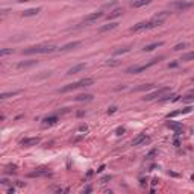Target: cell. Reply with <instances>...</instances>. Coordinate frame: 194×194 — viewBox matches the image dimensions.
I'll use <instances>...</instances> for the list:
<instances>
[{
  "label": "cell",
  "mask_w": 194,
  "mask_h": 194,
  "mask_svg": "<svg viewBox=\"0 0 194 194\" xmlns=\"http://www.w3.org/2000/svg\"><path fill=\"white\" fill-rule=\"evenodd\" d=\"M81 46V43L79 41H73V43H68V44H65V46H62L59 50L61 52H70V50H75L76 47H79Z\"/></svg>",
  "instance_id": "cell-12"
},
{
  "label": "cell",
  "mask_w": 194,
  "mask_h": 194,
  "mask_svg": "<svg viewBox=\"0 0 194 194\" xmlns=\"http://www.w3.org/2000/svg\"><path fill=\"white\" fill-rule=\"evenodd\" d=\"M191 81H193V82H194V78H193V79H191Z\"/></svg>",
  "instance_id": "cell-45"
},
{
  "label": "cell",
  "mask_w": 194,
  "mask_h": 194,
  "mask_svg": "<svg viewBox=\"0 0 194 194\" xmlns=\"http://www.w3.org/2000/svg\"><path fill=\"white\" fill-rule=\"evenodd\" d=\"M115 111H117V106H111V108L108 109V114H114Z\"/></svg>",
  "instance_id": "cell-35"
},
{
  "label": "cell",
  "mask_w": 194,
  "mask_h": 194,
  "mask_svg": "<svg viewBox=\"0 0 194 194\" xmlns=\"http://www.w3.org/2000/svg\"><path fill=\"white\" fill-rule=\"evenodd\" d=\"M20 3H24V2H31V0H18Z\"/></svg>",
  "instance_id": "cell-44"
},
{
  "label": "cell",
  "mask_w": 194,
  "mask_h": 194,
  "mask_svg": "<svg viewBox=\"0 0 194 194\" xmlns=\"http://www.w3.org/2000/svg\"><path fill=\"white\" fill-rule=\"evenodd\" d=\"M193 111V106H185L184 109H179V111H173V112H170L167 117L168 118H172V117H176V115H181V114H188Z\"/></svg>",
  "instance_id": "cell-15"
},
{
  "label": "cell",
  "mask_w": 194,
  "mask_h": 194,
  "mask_svg": "<svg viewBox=\"0 0 194 194\" xmlns=\"http://www.w3.org/2000/svg\"><path fill=\"white\" fill-rule=\"evenodd\" d=\"M85 67H87L85 64H78V65H75V67H71V68L67 71V76H73V75H76V73L85 70Z\"/></svg>",
  "instance_id": "cell-14"
},
{
  "label": "cell",
  "mask_w": 194,
  "mask_h": 194,
  "mask_svg": "<svg viewBox=\"0 0 194 194\" xmlns=\"http://www.w3.org/2000/svg\"><path fill=\"white\" fill-rule=\"evenodd\" d=\"M187 46H188L187 43H179V44H176V46L173 47V50H175V52H179V50H182V48H187Z\"/></svg>",
  "instance_id": "cell-28"
},
{
  "label": "cell",
  "mask_w": 194,
  "mask_h": 194,
  "mask_svg": "<svg viewBox=\"0 0 194 194\" xmlns=\"http://www.w3.org/2000/svg\"><path fill=\"white\" fill-rule=\"evenodd\" d=\"M168 15H170V12H168V11H162V12L156 14L155 17H156V18H162V20H165V18H167Z\"/></svg>",
  "instance_id": "cell-30"
},
{
  "label": "cell",
  "mask_w": 194,
  "mask_h": 194,
  "mask_svg": "<svg viewBox=\"0 0 194 194\" xmlns=\"http://www.w3.org/2000/svg\"><path fill=\"white\" fill-rule=\"evenodd\" d=\"M93 84H94V79H91V78H84V79H81V81H78V82H73V84H68V85L62 87V88L59 90V93H68V91L78 90V88H82V87H90V85H93Z\"/></svg>",
  "instance_id": "cell-2"
},
{
  "label": "cell",
  "mask_w": 194,
  "mask_h": 194,
  "mask_svg": "<svg viewBox=\"0 0 194 194\" xmlns=\"http://www.w3.org/2000/svg\"><path fill=\"white\" fill-rule=\"evenodd\" d=\"M191 59H194V52L185 53V55H182V58H181V61H191Z\"/></svg>",
  "instance_id": "cell-27"
},
{
  "label": "cell",
  "mask_w": 194,
  "mask_h": 194,
  "mask_svg": "<svg viewBox=\"0 0 194 194\" xmlns=\"http://www.w3.org/2000/svg\"><path fill=\"white\" fill-rule=\"evenodd\" d=\"M175 146H176V147H179V146H181V141L178 140V137H176V140H175Z\"/></svg>",
  "instance_id": "cell-40"
},
{
  "label": "cell",
  "mask_w": 194,
  "mask_h": 194,
  "mask_svg": "<svg viewBox=\"0 0 194 194\" xmlns=\"http://www.w3.org/2000/svg\"><path fill=\"white\" fill-rule=\"evenodd\" d=\"M102 17H103V12H102V11L93 12V14H90V15H87V17L84 18L82 24H90V23H94V21H97V20L102 18Z\"/></svg>",
  "instance_id": "cell-8"
},
{
  "label": "cell",
  "mask_w": 194,
  "mask_h": 194,
  "mask_svg": "<svg viewBox=\"0 0 194 194\" xmlns=\"http://www.w3.org/2000/svg\"><path fill=\"white\" fill-rule=\"evenodd\" d=\"M20 94V91H12V93H3L2 96H0V99L2 100H5V99H8V97H14V96H18Z\"/></svg>",
  "instance_id": "cell-24"
},
{
  "label": "cell",
  "mask_w": 194,
  "mask_h": 194,
  "mask_svg": "<svg viewBox=\"0 0 194 194\" xmlns=\"http://www.w3.org/2000/svg\"><path fill=\"white\" fill-rule=\"evenodd\" d=\"M111 179H112V176H109V175H108V176L102 178V181H100V182H102V184H106V182H108V181H111Z\"/></svg>",
  "instance_id": "cell-33"
},
{
  "label": "cell",
  "mask_w": 194,
  "mask_h": 194,
  "mask_svg": "<svg viewBox=\"0 0 194 194\" xmlns=\"http://www.w3.org/2000/svg\"><path fill=\"white\" fill-rule=\"evenodd\" d=\"M11 53H14L12 48H2V50H0V56H6V55H11Z\"/></svg>",
  "instance_id": "cell-29"
},
{
  "label": "cell",
  "mask_w": 194,
  "mask_h": 194,
  "mask_svg": "<svg viewBox=\"0 0 194 194\" xmlns=\"http://www.w3.org/2000/svg\"><path fill=\"white\" fill-rule=\"evenodd\" d=\"M0 184H2V185H8L9 181H8V179H2V181H0Z\"/></svg>",
  "instance_id": "cell-38"
},
{
  "label": "cell",
  "mask_w": 194,
  "mask_h": 194,
  "mask_svg": "<svg viewBox=\"0 0 194 194\" xmlns=\"http://www.w3.org/2000/svg\"><path fill=\"white\" fill-rule=\"evenodd\" d=\"M150 88H153V84H147V85H141V87L135 88L134 91H147V90H150Z\"/></svg>",
  "instance_id": "cell-25"
},
{
  "label": "cell",
  "mask_w": 194,
  "mask_h": 194,
  "mask_svg": "<svg viewBox=\"0 0 194 194\" xmlns=\"http://www.w3.org/2000/svg\"><path fill=\"white\" fill-rule=\"evenodd\" d=\"M121 14H123V8H117V9H114L112 12H109V14L106 15V18H108V20H112V18L120 17Z\"/></svg>",
  "instance_id": "cell-21"
},
{
  "label": "cell",
  "mask_w": 194,
  "mask_h": 194,
  "mask_svg": "<svg viewBox=\"0 0 194 194\" xmlns=\"http://www.w3.org/2000/svg\"><path fill=\"white\" fill-rule=\"evenodd\" d=\"M38 12H41V8H31V9L23 11L21 15H23V17H32V15H37Z\"/></svg>",
  "instance_id": "cell-17"
},
{
  "label": "cell",
  "mask_w": 194,
  "mask_h": 194,
  "mask_svg": "<svg viewBox=\"0 0 194 194\" xmlns=\"http://www.w3.org/2000/svg\"><path fill=\"white\" fill-rule=\"evenodd\" d=\"M14 193H15V188H14V187H11V188L8 190V194H14Z\"/></svg>",
  "instance_id": "cell-39"
},
{
  "label": "cell",
  "mask_w": 194,
  "mask_h": 194,
  "mask_svg": "<svg viewBox=\"0 0 194 194\" xmlns=\"http://www.w3.org/2000/svg\"><path fill=\"white\" fill-rule=\"evenodd\" d=\"M37 62L38 61H35V59H29V61H23V62H18V65H17V68H31V67H34V65H37Z\"/></svg>",
  "instance_id": "cell-16"
},
{
  "label": "cell",
  "mask_w": 194,
  "mask_h": 194,
  "mask_svg": "<svg viewBox=\"0 0 194 194\" xmlns=\"http://www.w3.org/2000/svg\"><path fill=\"white\" fill-rule=\"evenodd\" d=\"M150 2H152V0H135V2L132 3V8H141V6L149 5Z\"/></svg>",
  "instance_id": "cell-23"
},
{
  "label": "cell",
  "mask_w": 194,
  "mask_h": 194,
  "mask_svg": "<svg viewBox=\"0 0 194 194\" xmlns=\"http://www.w3.org/2000/svg\"><path fill=\"white\" fill-rule=\"evenodd\" d=\"M58 123V115H50V117H46L44 120H43V126H53V125H56Z\"/></svg>",
  "instance_id": "cell-13"
},
{
  "label": "cell",
  "mask_w": 194,
  "mask_h": 194,
  "mask_svg": "<svg viewBox=\"0 0 194 194\" xmlns=\"http://www.w3.org/2000/svg\"><path fill=\"white\" fill-rule=\"evenodd\" d=\"M76 102H91L93 100V94H79L75 97Z\"/></svg>",
  "instance_id": "cell-18"
},
{
  "label": "cell",
  "mask_w": 194,
  "mask_h": 194,
  "mask_svg": "<svg viewBox=\"0 0 194 194\" xmlns=\"http://www.w3.org/2000/svg\"><path fill=\"white\" fill-rule=\"evenodd\" d=\"M144 29H150L149 21H141V23L135 24L134 28H131V32H140V31H144Z\"/></svg>",
  "instance_id": "cell-11"
},
{
  "label": "cell",
  "mask_w": 194,
  "mask_h": 194,
  "mask_svg": "<svg viewBox=\"0 0 194 194\" xmlns=\"http://www.w3.org/2000/svg\"><path fill=\"white\" fill-rule=\"evenodd\" d=\"M182 102L184 103H190V102H194V90L188 91L184 97H182Z\"/></svg>",
  "instance_id": "cell-22"
},
{
  "label": "cell",
  "mask_w": 194,
  "mask_h": 194,
  "mask_svg": "<svg viewBox=\"0 0 194 194\" xmlns=\"http://www.w3.org/2000/svg\"><path fill=\"white\" fill-rule=\"evenodd\" d=\"M161 59H162V56H159V58H155V59L149 61L147 64H144V65H132V67L126 68V73H128V75H138V73H141V71H146L147 68H150L152 65L158 64Z\"/></svg>",
  "instance_id": "cell-3"
},
{
  "label": "cell",
  "mask_w": 194,
  "mask_h": 194,
  "mask_svg": "<svg viewBox=\"0 0 194 194\" xmlns=\"http://www.w3.org/2000/svg\"><path fill=\"white\" fill-rule=\"evenodd\" d=\"M167 93H170V88H167V87H162V88L156 90L155 93H152V94H147L146 97H143V100H153V99H159V97H162V96H164V94H167Z\"/></svg>",
  "instance_id": "cell-5"
},
{
  "label": "cell",
  "mask_w": 194,
  "mask_h": 194,
  "mask_svg": "<svg viewBox=\"0 0 194 194\" xmlns=\"http://www.w3.org/2000/svg\"><path fill=\"white\" fill-rule=\"evenodd\" d=\"M17 185H18V187H24V182H21V181H17Z\"/></svg>",
  "instance_id": "cell-42"
},
{
  "label": "cell",
  "mask_w": 194,
  "mask_h": 194,
  "mask_svg": "<svg viewBox=\"0 0 194 194\" xmlns=\"http://www.w3.org/2000/svg\"><path fill=\"white\" fill-rule=\"evenodd\" d=\"M56 50V46L53 44H40V46H34L29 47L26 50H23V55H35V53H53Z\"/></svg>",
  "instance_id": "cell-1"
},
{
  "label": "cell",
  "mask_w": 194,
  "mask_h": 194,
  "mask_svg": "<svg viewBox=\"0 0 194 194\" xmlns=\"http://www.w3.org/2000/svg\"><path fill=\"white\" fill-rule=\"evenodd\" d=\"M40 138L38 137H34V138H24L21 140V146H24V147H32V146H37L40 144Z\"/></svg>",
  "instance_id": "cell-10"
},
{
  "label": "cell",
  "mask_w": 194,
  "mask_h": 194,
  "mask_svg": "<svg viewBox=\"0 0 194 194\" xmlns=\"http://www.w3.org/2000/svg\"><path fill=\"white\" fill-rule=\"evenodd\" d=\"M84 191H85V193H91V187H88V188H85Z\"/></svg>",
  "instance_id": "cell-43"
},
{
  "label": "cell",
  "mask_w": 194,
  "mask_h": 194,
  "mask_svg": "<svg viewBox=\"0 0 194 194\" xmlns=\"http://www.w3.org/2000/svg\"><path fill=\"white\" fill-rule=\"evenodd\" d=\"M165 126H167L168 129L175 131V137H179V135L184 132V128H182V125H181V123H178V121H167V123H165Z\"/></svg>",
  "instance_id": "cell-6"
},
{
  "label": "cell",
  "mask_w": 194,
  "mask_h": 194,
  "mask_svg": "<svg viewBox=\"0 0 194 194\" xmlns=\"http://www.w3.org/2000/svg\"><path fill=\"white\" fill-rule=\"evenodd\" d=\"M117 26H118V23H109V24H105V26H102V28L99 29V32H100V34H103V32H109V31L115 29Z\"/></svg>",
  "instance_id": "cell-20"
},
{
  "label": "cell",
  "mask_w": 194,
  "mask_h": 194,
  "mask_svg": "<svg viewBox=\"0 0 194 194\" xmlns=\"http://www.w3.org/2000/svg\"><path fill=\"white\" fill-rule=\"evenodd\" d=\"M156 153H158V150H156V149H153V150H150V152H149V155H147V156H146V159H147V161H150V159H153V156H155Z\"/></svg>",
  "instance_id": "cell-31"
},
{
  "label": "cell",
  "mask_w": 194,
  "mask_h": 194,
  "mask_svg": "<svg viewBox=\"0 0 194 194\" xmlns=\"http://www.w3.org/2000/svg\"><path fill=\"white\" fill-rule=\"evenodd\" d=\"M194 6V2H187V0H178V2H173L172 3V8H175V9H178V11H187V9H190V8H193Z\"/></svg>",
  "instance_id": "cell-4"
},
{
  "label": "cell",
  "mask_w": 194,
  "mask_h": 194,
  "mask_svg": "<svg viewBox=\"0 0 194 194\" xmlns=\"http://www.w3.org/2000/svg\"><path fill=\"white\" fill-rule=\"evenodd\" d=\"M117 64H118L117 61H108L106 62V65H117Z\"/></svg>",
  "instance_id": "cell-37"
},
{
  "label": "cell",
  "mask_w": 194,
  "mask_h": 194,
  "mask_svg": "<svg viewBox=\"0 0 194 194\" xmlns=\"http://www.w3.org/2000/svg\"><path fill=\"white\" fill-rule=\"evenodd\" d=\"M79 131H81V132H87V131H88V126H87V125H82V126L79 128Z\"/></svg>",
  "instance_id": "cell-36"
},
{
  "label": "cell",
  "mask_w": 194,
  "mask_h": 194,
  "mask_svg": "<svg viewBox=\"0 0 194 194\" xmlns=\"http://www.w3.org/2000/svg\"><path fill=\"white\" fill-rule=\"evenodd\" d=\"M131 50V47L128 46V47H121V48H118V50H115L114 52V55H123V53H128Z\"/></svg>",
  "instance_id": "cell-26"
},
{
  "label": "cell",
  "mask_w": 194,
  "mask_h": 194,
  "mask_svg": "<svg viewBox=\"0 0 194 194\" xmlns=\"http://www.w3.org/2000/svg\"><path fill=\"white\" fill-rule=\"evenodd\" d=\"M125 131H126L125 128H118V129L115 131V135H118V137H120V135H123V134H125Z\"/></svg>",
  "instance_id": "cell-32"
},
{
  "label": "cell",
  "mask_w": 194,
  "mask_h": 194,
  "mask_svg": "<svg viewBox=\"0 0 194 194\" xmlns=\"http://www.w3.org/2000/svg\"><path fill=\"white\" fill-rule=\"evenodd\" d=\"M103 170H105V165H100V167H99V170H97V173H102Z\"/></svg>",
  "instance_id": "cell-41"
},
{
  "label": "cell",
  "mask_w": 194,
  "mask_h": 194,
  "mask_svg": "<svg viewBox=\"0 0 194 194\" xmlns=\"http://www.w3.org/2000/svg\"><path fill=\"white\" fill-rule=\"evenodd\" d=\"M147 143H150V137H147L146 134H140L132 141V146H141V144H147Z\"/></svg>",
  "instance_id": "cell-9"
},
{
  "label": "cell",
  "mask_w": 194,
  "mask_h": 194,
  "mask_svg": "<svg viewBox=\"0 0 194 194\" xmlns=\"http://www.w3.org/2000/svg\"><path fill=\"white\" fill-rule=\"evenodd\" d=\"M52 176V172L48 168H38L35 172L29 173V178H48Z\"/></svg>",
  "instance_id": "cell-7"
},
{
  "label": "cell",
  "mask_w": 194,
  "mask_h": 194,
  "mask_svg": "<svg viewBox=\"0 0 194 194\" xmlns=\"http://www.w3.org/2000/svg\"><path fill=\"white\" fill-rule=\"evenodd\" d=\"M161 46H164V43L162 41H158V43H152V44H149V46H146L143 50L144 52H152V50H155V48H158V47H161Z\"/></svg>",
  "instance_id": "cell-19"
},
{
  "label": "cell",
  "mask_w": 194,
  "mask_h": 194,
  "mask_svg": "<svg viewBox=\"0 0 194 194\" xmlns=\"http://www.w3.org/2000/svg\"><path fill=\"white\" fill-rule=\"evenodd\" d=\"M178 65H179V62H178V61H175V62H170V64H168V68H176Z\"/></svg>",
  "instance_id": "cell-34"
}]
</instances>
